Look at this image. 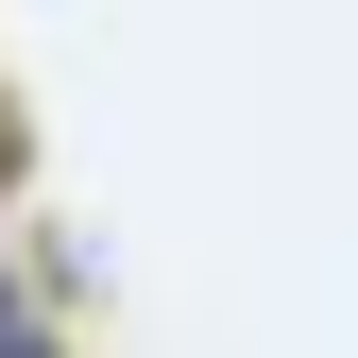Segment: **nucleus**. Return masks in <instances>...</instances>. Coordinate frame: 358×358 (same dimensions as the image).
I'll list each match as a JSON object with an SVG mask.
<instances>
[{
  "label": "nucleus",
  "instance_id": "nucleus-2",
  "mask_svg": "<svg viewBox=\"0 0 358 358\" xmlns=\"http://www.w3.org/2000/svg\"><path fill=\"white\" fill-rule=\"evenodd\" d=\"M17 154H34V137H17V103H0V205H17Z\"/></svg>",
  "mask_w": 358,
  "mask_h": 358
},
{
  "label": "nucleus",
  "instance_id": "nucleus-1",
  "mask_svg": "<svg viewBox=\"0 0 358 358\" xmlns=\"http://www.w3.org/2000/svg\"><path fill=\"white\" fill-rule=\"evenodd\" d=\"M0 358H52V324H34V307H17V290H0Z\"/></svg>",
  "mask_w": 358,
  "mask_h": 358
}]
</instances>
